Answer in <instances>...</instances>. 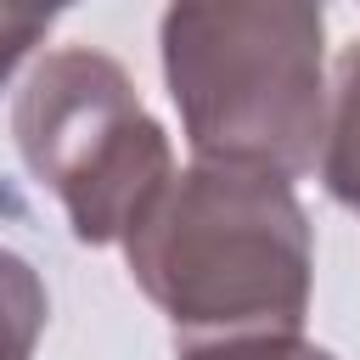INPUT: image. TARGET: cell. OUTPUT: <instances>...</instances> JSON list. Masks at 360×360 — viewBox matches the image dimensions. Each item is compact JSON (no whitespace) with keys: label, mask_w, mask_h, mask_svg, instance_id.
Returning <instances> with one entry per match:
<instances>
[{"label":"cell","mask_w":360,"mask_h":360,"mask_svg":"<svg viewBox=\"0 0 360 360\" xmlns=\"http://www.w3.org/2000/svg\"><path fill=\"white\" fill-rule=\"evenodd\" d=\"M45 315H51V298L39 270L22 253L0 248V360H34Z\"/></svg>","instance_id":"5b68a950"},{"label":"cell","mask_w":360,"mask_h":360,"mask_svg":"<svg viewBox=\"0 0 360 360\" xmlns=\"http://www.w3.org/2000/svg\"><path fill=\"white\" fill-rule=\"evenodd\" d=\"M11 141L39 186L56 191L79 242H124L146 202L169 186L174 152L141 107L124 62L90 45L34 62L11 101Z\"/></svg>","instance_id":"3957f363"},{"label":"cell","mask_w":360,"mask_h":360,"mask_svg":"<svg viewBox=\"0 0 360 360\" xmlns=\"http://www.w3.org/2000/svg\"><path fill=\"white\" fill-rule=\"evenodd\" d=\"M146 304L180 343L298 332L309 315L315 236L287 174L197 158L124 236Z\"/></svg>","instance_id":"6da1fadb"},{"label":"cell","mask_w":360,"mask_h":360,"mask_svg":"<svg viewBox=\"0 0 360 360\" xmlns=\"http://www.w3.org/2000/svg\"><path fill=\"white\" fill-rule=\"evenodd\" d=\"M79 0H0V90L28 62V51L51 34V22Z\"/></svg>","instance_id":"8992f818"},{"label":"cell","mask_w":360,"mask_h":360,"mask_svg":"<svg viewBox=\"0 0 360 360\" xmlns=\"http://www.w3.org/2000/svg\"><path fill=\"white\" fill-rule=\"evenodd\" d=\"M158 45L197 158L259 163L287 180L321 169L326 0H169Z\"/></svg>","instance_id":"7a4b0ae2"},{"label":"cell","mask_w":360,"mask_h":360,"mask_svg":"<svg viewBox=\"0 0 360 360\" xmlns=\"http://www.w3.org/2000/svg\"><path fill=\"white\" fill-rule=\"evenodd\" d=\"M180 360H338L321 343H304L298 332L270 338H219V343H180Z\"/></svg>","instance_id":"52a82bcc"},{"label":"cell","mask_w":360,"mask_h":360,"mask_svg":"<svg viewBox=\"0 0 360 360\" xmlns=\"http://www.w3.org/2000/svg\"><path fill=\"white\" fill-rule=\"evenodd\" d=\"M321 186L332 202L360 214V39L338 56L332 73V107H326V141H321Z\"/></svg>","instance_id":"277c9868"}]
</instances>
